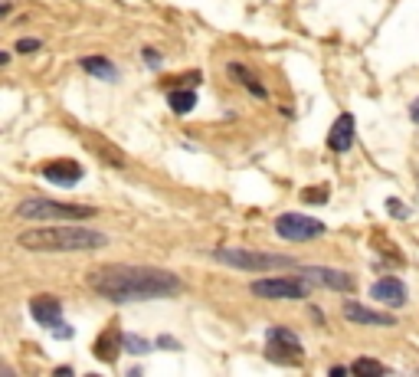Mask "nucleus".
<instances>
[{
	"instance_id": "obj_1",
	"label": "nucleus",
	"mask_w": 419,
	"mask_h": 377,
	"mask_svg": "<svg viewBox=\"0 0 419 377\" xmlns=\"http://www.w3.org/2000/svg\"><path fill=\"white\" fill-rule=\"evenodd\" d=\"M89 285L102 299L115 302V305L174 299V295L184 292L180 275L167 273V269H151V266H102L95 273H89Z\"/></svg>"
},
{
	"instance_id": "obj_2",
	"label": "nucleus",
	"mask_w": 419,
	"mask_h": 377,
	"mask_svg": "<svg viewBox=\"0 0 419 377\" xmlns=\"http://www.w3.org/2000/svg\"><path fill=\"white\" fill-rule=\"evenodd\" d=\"M17 246L30 253H89L108 246V236L92 226H33L20 233Z\"/></svg>"
},
{
	"instance_id": "obj_3",
	"label": "nucleus",
	"mask_w": 419,
	"mask_h": 377,
	"mask_svg": "<svg viewBox=\"0 0 419 377\" xmlns=\"http://www.w3.org/2000/svg\"><path fill=\"white\" fill-rule=\"evenodd\" d=\"M210 256L223 266H233L240 273H269V269H289L295 266L291 256H279V253H262V249H246V246H220Z\"/></svg>"
},
{
	"instance_id": "obj_4",
	"label": "nucleus",
	"mask_w": 419,
	"mask_h": 377,
	"mask_svg": "<svg viewBox=\"0 0 419 377\" xmlns=\"http://www.w3.org/2000/svg\"><path fill=\"white\" fill-rule=\"evenodd\" d=\"M99 210L82 204H60V200H46V197H30L20 200L13 217L17 220H89Z\"/></svg>"
},
{
	"instance_id": "obj_5",
	"label": "nucleus",
	"mask_w": 419,
	"mask_h": 377,
	"mask_svg": "<svg viewBox=\"0 0 419 377\" xmlns=\"http://www.w3.org/2000/svg\"><path fill=\"white\" fill-rule=\"evenodd\" d=\"M311 285L315 283L305 275H269V279H256L249 289H252V295L269 302H298L311 295Z\"/></svg>"
},
{
	"instance_id": "obj_6",
	"label": "nucleus",
	"mask_w": 419,
	"mask_h": 377,
	"mask_svg": "<svg viewBox=\"0 0 419 377\" xmlns=\"http://www.w3.org/2000/svg\"><path fill=\"white\" fill-rule=\"evenodd\" d=\"M275 233L289 243H305V240H315L325 233V223L321 220H311L305 214H282L275 220Z\"/></svg>"
},
{
	"instance_id": "obj_7",
	"label": "nucleus",
	"mask_w": 419,
	"mask_h": 377,
	"mask_svg": "<svg viewBox=\"0 0 419 377\" xmlns=\"http://www.w3.org/2000/svg\"><path fill=\"white\" fill-rule=\"evenodd\" d=\"M265 342H269V358L272 361H282V364H298L305 348H301L298 334L289 332V328H269L265 332Z\"/></svg>"
},
{
	"instance_id": "obj_8",
	"label": "nucleus",
	"mask_w": 419,
	"mask_h": 377,
	"mask_svg": "<svg viewBox=\"0 0 419 377\" xmlns=\"http://www.w3.org/2000/svg\"><path fill=\"white\" fill-rule=\"evenodd\" d=\"M370 299H376L380 305H386V309H403V305L410 302V295H406L403 279H396V275H384V279H376L374 283Z\"/></svg>"
},
{
	"instance_id": "obj_9",
	"label": "nucleus",
	"mask_w": 419,
	"mask_h": 377,
	"mask_svg": "<svg viewBox=\"0 0 419 377\" xmlns=\"http://www.w3.org/2000/svg\"><path fill=\"white\" fill-rule=\"evenodd\" d=\"M305 279H311L315 285H325L334 292H351L354 289V275L344 273V269H331V266H305L301 269Z\"/></svg>"
},
{
	"instance_id": "obj_10",
	"label": "nucleus",
	"mask_w": 419,
	"mask_h": 377,
	"mask_svg": "<svg viewBox=\"0 0 419 377\" xmlns=\"http://www.w3.org/2000/svg\"><path fill=\"white\" fill-rule=\"evenodd\" d=\"M40 174H43L46 180H52V184H60V187H72V184H79V180L86 177V168L79 161H69V158H62V161H50L40 168Z\"/></svg>"
},
{
	"instance_id": "obj_11",
	"label": "nucleus",
	"mask_w": 419,
	"mask_h": 377,
	"mask_svg": "<svg viewBox=\"0 0 419 377\" xmlns=\"http://www.w3.org/2000/svg\"><path fill=\"white\" fill-rule=\"evenodd\" d=\"M344 318L354 322V325H370V328H390L396 325L393 315H386V312H374L367 305H360V302H344Z\"/></svg>"
},
{
	"instance_id": "obj_12",
	"label": "nucleus",
	"mask_w": 419,
	"mask_h": 377,
	"mask_svg": "<svg viewBox=\"0 0 419 377\" xmlns=\"http://www.w3.org/2000/svg\"><path fill=\"white\" fill-rule=\"evenodd\" d=\"M121 351H125V334H121V328L111 322V325L99 334V342H95V358L105 361V364H115Z\"/></svg>"
},
{
	"instance_id": "obj_13",
	"label": "nucleus",
	"mask_w": 419,
	"mask_h": 377,
	"mask_svg": "<svg viewBox=\"0 0 419 377\" xmlns=\"http://www.w3.org/2000/svg\"><path fill=\"white\" fill-rule=\"evenodd\" d=\"M30 315L43 328H52L56 322H62V302L56 299V295H36V299L30 302Z\"/></svg>"
},
{
	"instance_id": "obj_14",
	"label": "nucleus",
	"mask_w": 419,
	"mask_h": 377,
	"mask_svg": "<svg viewBox=\"0 0 419 377\" xmlns=\"http://www.w3.org/2000/svg\"><path fill=\"white\" fill-rule=\"evenodd\" d=\"M351 145H354V115L344 111L341 119L331 125V131H328V148L344 155V151H351Z\"/></svg>"
},
{
	"instance_id": "obj_15",
	"label": "nucleus",
	"mask_w": 419,
	"mask_h": 377,
	"mask_svg": "<svg viewBox=\"0 0 419 377\" xmlns=\"http://www.w3.org/2000/svg\"><path fill=\"white\" fill-rule=\"evenodd\" d=\"M79 66L86 69L89 76H95V79H108V82L118 79V69L111 66V60H105V56H82Z\"/></svg>"
},
{
	"instance_id": "obj_16",
	"label": "nucleus",
	"mask_w": 419,
	"mask_h": 377,
	"mask_svg": "<svg viewBox=\"0 0 419 377\" xmlns=\"http://www.w3.org/2000/svg\"><path fill=\"white\" fill-rule=\"evenodd\" d=\"M89 148H92L95 151V158H99V161H105V164H111V168H125V155H121L118 148L111 145V141H102V138H92V141H89Z\"/></svg>"
},
{
	"instance_id": "obj_17",
	"label": "nucleus",
	"mask_w": 419,
	"mask_h": 377,
	"mask_svg": "<svg viewBox=\"0 0 419 377\" xmlns=\"http://www.w3.org/2000/svg\"><path fill=\"white\" fill-rule=\"evenodd\" d=\"M226 69H230V76H233V79H240L242 86L249 89V95H256V99H265V95H269V92H265L262 82H259V79L252 76V72H249V69L242 66V62H230Z\"/></svg>"
},
{
	"instance_id": "obj_18",
	"label": "nucleus",
	"mask_w": 419,
	"mask_h": 377,
	"mask_svg": "<svg viewBox=\"0 0 419 377\" xmlns=\"http://www.w3.org/2000/svg\"><path fill=\"white\" fill-rule=\"evenodd\" d=\"M167 105H171L174 115H187V111H194V105H197V92H194V89H171V92H167Z\"/></svg>"
},
{
	"instance_id": "obj_19",
	"label": "nucleus",
	"mask_w": 419,
	"mask_h": 377,
	"mask_svg": "<svg viewBox=\"0 0 419 377\" xmlns=\"http://www.w3.org/2000/svg\"><path fill=\"white\" fill-rule=\"evenodd\" d=\"M351 371L354 374H386V364H380V361H374V358H357L351 364Z\"/></svg>"
},
{
	"instance_id": "obj_20",
	"label": "nucleus",
	"mask_w": 419,
	"mask_h": 377,
	"mask_svg": "<svg viewBox=\"0 0 419 377\" xmlns=\"http://www.w3.org/2000/svg\"><path fill=\"white\" fill-rule=\"evenodd\" d=\"M155 348L151 342H145L141 334H125V351H131V354H147Z\"/></svg>"
},
{
	"instance_id": "obj_21",
	"label": "nucleus",
	"mask_w": 419,
	"mask_h": 377,
	"mask_svg": "<svg viewBox=\"0 0 419 377\" xmlns=\"http://www.w3.org/2000/svg\"><path fill=\"white\" fill-rule=\"evenodd\" d=\"M301 200H305V204H328V187H308V190H301Z\"/></svg>"
},
{
	"instance_id": "obj_22",
	"label": "nucleus",
	"mask_w": 419,
	"mask_h": 377,
	"mask_svg": "<svg viewBox=\"0 0 419 377\" xmlns=\"http://www.w3.org/2000/svg\"><path fill=\"white\" fill-rule=\"evenodd\" d=\"M386 210H390L393 217H400V220H406V217H410V210H406L400 200H386Z\"/></svg>"
},
{
	"instance_id": "obj_23",
	"label": "nucleus",
	"mask_w": 419,
	"mask_h": 377,
	"mask_svg": "<svg viewBox=\"0 0 419 377\" xmlns=\"http://www.w3.org/2000/svg\"><path fill=\"white\" fill-rule=\"evenodd\" d=\"M50 332L56 334V338H72V328H66V322H56V325H52Z\"/></svg>"
},
{
	"instance_id": "obj_24",
	"label": "nucleus",
	"mask_w": 419,
	"mask_h": 377,
	"mask_svg": "<svg viewBox=\"0 0 419 377\" xmlns=\"http://www.w3.org/2000/svg\"><path fill=\"white\" fill-rule=\"evenodd\" d=\"M17 50L20 53H36V50H40V40H20Z\"/></svg>"
},
{
	"instance_id": "obj_25",
	"label": "nucleus",
	"mask_w": 419,
	"mask_h": 377,
	"mask_svg": "<svg viewBox=\"0 0 419 377\" xmlns=\"http://www.w3.org/2000/svg\"><path fill=\"white\" fill-rule=\"evenodd\" d=\"M145 60H147V66H151V69H157V66H161V53L145 50Z\"/></svg>"
},
{
	"instance_id": "obj_26",
	"label": "nucleus",
	"mask_w": 419,
	"mask_h": 377,
	"mask_svg": "<svg viewBox=\"0 0 419 377\" xmlns=\"http://www.w3.org/2000/svg\"><path fill=\"white\" fill-rule=\"evenodd\" d=\"M157 348H171V351H177L180 344L174 342V338H157Z\"/></svg>"
},
{
	"instance_id": "obj_27",
	"label": "nucleus",
	"mask_w": 419,
	"mask_h": 377,
	"mask_svg": "<svg viewBox=\"0 0 419 377\" xmlns=\"http://www.w3.org/2000/svg\"><path fill=\"white\" fill-rule=\"evenodd\" d=\"M410 119H413V121H419V99L410 105Z\"/></svg>"
}]
</instances>
